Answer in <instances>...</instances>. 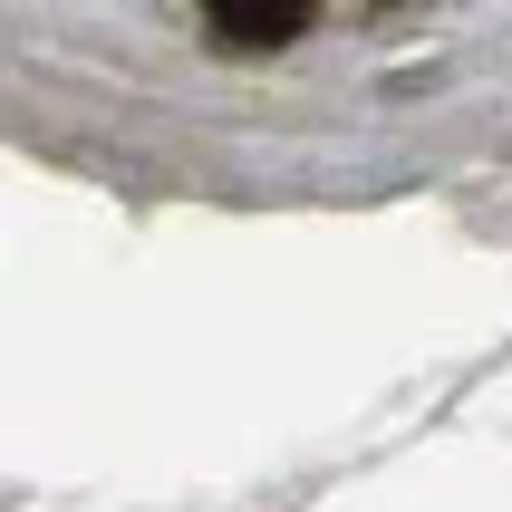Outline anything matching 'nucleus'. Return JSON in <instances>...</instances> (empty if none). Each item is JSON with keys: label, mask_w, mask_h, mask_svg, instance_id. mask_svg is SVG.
Listing matches in <instances>:
<instances>
[{"label": "nucleus", "mask_w": 512, "mask_h": 512, "mask_svg": "<svg viewBox=\"0 0 512 512\" xmlns=\"http://www.w3.org/2000/svg\"><path fill=\"white\" fill-rule=\"evenodd\" d=\"M213 39H223V49H281V39H300V10H281V0L213 10Z\"/></svg>", "instance_id": "f257e3e1"}]
</instances>
